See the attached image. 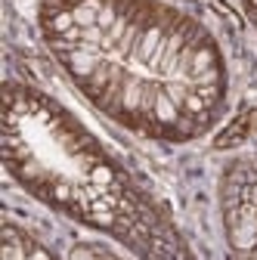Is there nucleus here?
Masks as SVG:
<instances>
[{
    "label": "nucleus",
    "instance_id": "nucleus-5",
    "mask_svg": "<svg viewBox=\"0 0 257 260\" xmlns=\"http://www.w3.org/2000/svg\"><path fill=\"white\" fill-rule=\"evenodd\" d=\"M254 260H257V251H254Z\"/></svg>",
    "mask_w": 257,
    "mask_h": 260
},
{
    "label": "nucleus",
    "instance_id": "nucleus-1",
    "mask_svg": "<svg viewBox=\"0 0 257 260\" xmlns=\"http://www.w3.org/2000/svg\"><path fill=\"white\" fill-rule=\"evenodd\" d=\"M230 242L239 251L254 248V242H257V208L254 205L251 208H242L239 217L233 220V226H230Z\"/></svg>",
    "mask_w": 257,
    "mask_h": 260
},
{
    "label": "nucleus",
    "instance_id": "nucleus-4",
    "mask_svg": "<svg viewBox=\"0 0 257 260\" xmlns=\"http://www.w3.org/2000/svg\"><path fill=\"white\" fill-rule=\"evenodd\" d=\"M251 205H254V208H257V186H254V189H251Z\"/></svg>",
    "mask_w": 257,
    "mask_h": 260
},
{
    "label": "nucleus",
    "instance_id": "nucleus-2",
    "mask_svg": "<svg viewBox=\"0 0 257 260\" xmlns=\"http://www.w3.org/2000/svg\"><path fill=\"white\" fill-rule=\"evenodd\" d=\"M69 260H96V257H93V251H90V248H84V245H81V248H72Z\"/></svg>",
    "mask_w": 257,
    "mask_h": 260
},
{
    "label": "nucleus",
    "instance_id": "nucleus-3",
    "mask_svg": "<svg viewBox=\"0 0 257 260\" xmlns=\"http://www.w3.org/2000/svg\"><path fill=\"white\" fill-rule=\"evenodd\" d=\"M4 260H22V254H19V248H16L13 242L4 245Z\"/></svg>",
    "mask_w": 257,
    "mask_h": 260
}]
</instances>
